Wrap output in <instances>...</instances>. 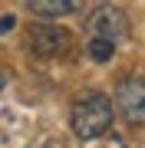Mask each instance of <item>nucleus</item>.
<instances>
[{"label": "nucleus", "mask_w": 145, "mask_h": 148, "mask_svg": "<svg viewBox=\"0 0 145 148\" xmlns=\"http://www.w3.org/2000/svg\"><path fill=\"white\" fill-rule=\"evenodd\" d=\"M3 89H7V76L0 73V92H3Z\"/></svg>", "instance_id": "10"}, {"label": "nucleus", "mask_w": 145, "mask_h": 148, "mask_svg": "<svg viewBox=\"0 0 145 148\" xmlns=\"http://www.w3.org/2000/svg\"><path fill=\"white\" fill-rule=\"evenodd\" d=\"M86 36H99V40H109V43L119 46L129 36V16L119 10L115 3H99L86 16Z\"/></svg>", "instance_id": "3"}, {"label": "nucleus", "mask_w": 145, "mask_h": 148, "mask_svg": "<svg viewBox=\"0 0 145 148\" xmlns=\"http://www.w3.org/2000/svg\"><path fill=\"white\" fill-rule=\"evenodd\" d=\"M115 106L132 125H145V79L142 76H125L115 86Z\"/></svg>", "instance_id": "4"}, {"label": "nucleus", "mask_w": 145, "mask_h": 148, "mask_svg": "<svg viewBox=\"0 0 145 148\" xmlns=\"http://www.w3.org/2000/svg\"><path fill=\"white\" fill-rule=\"evenodd\" d=\"M112 53H115V43L99 40V36H89V56L96 59V63H106V59H112Z\"/></svg>", "instance_id": "6"}, {"label": "nucleus", "mask_w": 145, "mask_h": 148, "mask_svg": "<svg viewBox=\"0 0 145 148\" xmlns=\"http://www.w3.org/2000/svg\"><path fill=\"white\" fill-rule=\"evenodd\" d=\"M13 27H16V16H13V13L0 16V33H7V30H13Z\"/></svg>", "instance_id": "7"}, {"label": "nucleus", "mask_w": 145, "mask_h": 148, "mask_svg": "<svg viewBox=\"0 0 145 148\" xmlns=\"http://www.w3.org/2000/svg\"><path fill=\"white\" fill-rule=\"evenodd\" d=\"M27 49L36 59L63 63L73 56V33L63 27H53V23H33L27 30Z\"/></svg>", "instance_id": "2"}, {"label": "nucleus", "mask_w": 145, "mask_h": 148, "mask_svg": "<svg viewBox=\"0 0 145 148\" xmlns=\"http://www.w3.org/2000/svg\"><path fill=\"white\" fill-rule=\"evenodd\" d=\"M43 148H66V145H63V138H46Z\"/></svg>", "instance_id": "9"}, {"label": "nucleus", "mask_w": 145, "mask_h": 148, "mask_svg": "<svg viewBox=\"0 0 145 148\" xmlns=\"http://www.w3.org/2000/svg\"><path fill=\"white\" fill-rule=\"evenodd\" d=\"M86 0H27V10L33 16H43V20H56V16H69L76 10H82Z\"/></svg>", "instance_id": "5"}, {"label": "nucleus", "mask_w": 145, "mask_h": 148, "mask_svg": "<svg viewBox=\"0 0 145 148\" xmlns=\"http://www.w3.org/2000/svg\"><path fill=\"white\" fill-rule=\"evenodd\" d=\"M99 148H125V145H122V138H119V135H112V138H106Z\"/></svg>", "instance_id": "8"}, {"label": "nucleus", "mask_w": 145, "mask_h": 148, "mask_svg": "<svg viewBox=\"0 0 145 148\" xmlns=\"http://www.w3.org/2000/svg\"><path fill=\"white\" fill-rule=\"evenodd\" d=\"M112 99H109L106 92H82L79 99L73 102L69 109V122H73V132L76 138H82V142H96V138L109 135V128H112Z\"/></svg>", "instance_id": "1"}]
</instances>
